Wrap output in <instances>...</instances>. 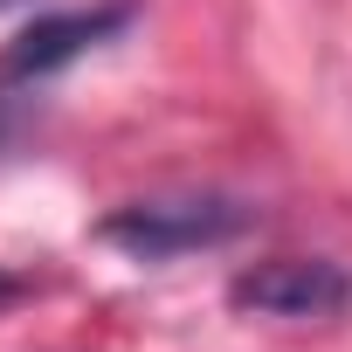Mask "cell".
<instances>
[{
    "instance_id": "6da1fadb",
    "label": "cell",
    "mask_w": 352,
    "mask_h": 352,
    "mask_svg": "<svg viewBox=\"0 0 352 352\" xmlns=\"http://www.w3.org/2000/svg\"><path fill=\"white\" fill-rule=\"evenodd\" d=\"M256 228V208L235 194H152L124 201L97 221V242L124 249L131 263H173V256H201Z\"/></svg>"
},
{
    "instance_id": "7a4b0ae2",
    "label": "cell",
    "mask_w": 352,
    "mask_h": 352,
    "mask_svg": "<svg viewBox=\"0 0 352 352\" xmlns=\"http://www.w3.org/2000/svg\"><path fill=\"white\" fill-rule=\"evenodd\" d=\"M138 14V0H97V8H69V14H42L35 28H21L8 49H0V90L42 83L69 63H83L90 49H104L111 35H124Z\"/></svg>"
},
{
    "instance_id": "3957f363",
    "label": "cell",
    "mask_w": 352,
    "mask_h": 352,
    "mask_svg": "<svg viewBox=\"0 0 352 352\" xmlns=\"http://www.w3.org/2000/svg\"><path fill=\"white\" fill-rule=\"evenodd\" d=\"M228 304L256 318H331L352 304V276L331 256H270V263L235 270Z\"/></svg>"
},
{
    "instance_id": "277c9868",
    "label": "cell",
    "mask_w": 352,
    "mask_h": 352,
    "mask_svg": "<svg viewBox=\"0 0 352 352\" xmlns=\"http://www.w3.org/2000/svg\"><path fill=\"white\" fill-rule=\"evenodd\" d=\"M8 138H14V124H8V111H0V145H8Z\"/></svg>"
},
{
    "instance_id": "5b68a950",
    "label": "cell",
    "mask_w": 352,
    "mask_h": 352,
    "mask_svg": "<svg viewBox=\"0 0 352 352\" xmlns=\"http://www.w3.org/2000/svg\"><path fill=\"white\" fill-rule=\"evenodd\" d=\"M0 297H14V283H8V276H0Z\"/></svg>"
},
{
    "instance_id": "8992f818",
    "label": "cell",
    "mask_w": 352,
    "mask_h": 352,
    "mask_svg": "<svg viewBox=\"0 0 352 352\" xmlns=\"http://www.w3.org/2000/svg\"><path fill=\"white\" fill-rule=\"evenodd\" d=\"M0 8H14V0H0Z\"/></svg>"
}]
</instances>
